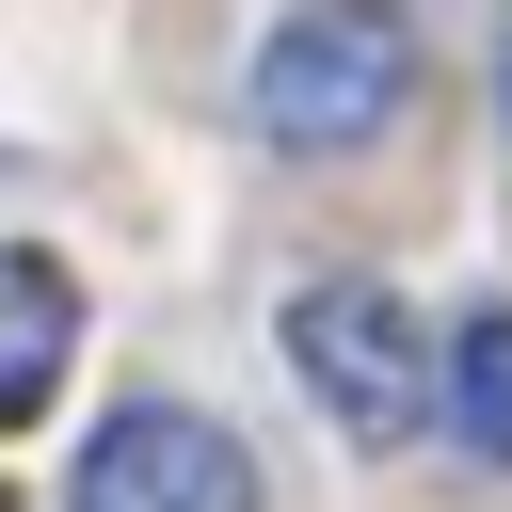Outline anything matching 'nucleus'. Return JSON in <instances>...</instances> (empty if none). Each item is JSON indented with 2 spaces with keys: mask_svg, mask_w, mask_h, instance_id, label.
Masks as SVG:
<instances>
[{
  "mask_svg": "<svg viewBox=\"0 0 512 512\" xmlns=\"http://www.w3.org/2000/svg\"><path fill=\"white\" fill-rule=\"evenodd\" d=\"M448 416H464L480 464H512V304H480V320L448 336Z\"/></svg>",
  "mask_w": 512,
  "mask_h": 512,
  "instance_id": "39448f33",
  "label": "nucleus"
},
{
  "mask_svg": "<svg viewBox=\"0 0 512 512\" xmlns=\"http://www.w3.org/2000/svg\"><path fill=\"white\" fill-rule=\"evenodd\" d=\"M64 512H256V464L192 416V400H128L96 448H80V496Z\"/></svg>",
  "mask_w": 512,
  "mask_h": 512,
  "instance_id": "7ed1b4c3",
  "label": "nucleus"
},
{
  "mask_svg": "<svg viewBox=\"0 0 512 512\" xmlns=\"http://www.w3.org/2000/svg\"><path fill=\"white\" fill-rule=\"evenodd\" d=\"M496 96H512V32H496Z\"/></svg>",
  "mask_w": 512,
  "mask_h": 512,
  "instance_id": "423d86ee",
  "label": "nucleus"
},
{
  "mask_svg": "<svg viewBox=\"0 0 512 512\" xmlns=\"http://www.w3.org/2000/svg\"><path fill=\"white\" fill-rule=\"evenodd\" d=\"M64 352H80V288H64V256L0 240V432H16V416H48Z\"/></svg>",
  "mask_w": 512,
  "mask_h": 512,
  "instance_id": "20e7f679",
  "label": "nucleus"
},
{
  "mask_svg": "<svg viewBox=\"0 0 512 512\" xmlns=\"http://www.w3.org/2000/svg\"><path fill=\"white\" fill-rule=\"evenodd\" d=\"M288 368H304V400H320L352 448H400V432L432 416V336H416L384 288H304V304H288Z\"/></svg>",
  "mask_w": 512,
  "mask_h": 512,
  "instance_id": "f03ea898",
  "label": "nucleus"
},
{
  "mask_svg": "<svg viewBox=\"0 0 512 512\" xmlns=\"http://www.w3.org/2000/svg\"><path fill=\"white\" fill-rule=\"evenodd\" d=\"M416 96V32L400 0H288L272 48H256V128L288 160H336V144H384Z\"/></svg>",
  "mask_w": 512,
  "mask_h": 512,
  "instance_id": "f257e3e1",
  "label": "nucleus"
},
{
  "mask_svg": "<svg viewBox=\"0 0 512 512\" xmlns=\"http://www.w3.org/2000/svg\"><path fill=\"white\" fill-rule=\"evenodd\" d=\"M0 512H16V496H0Z\"/></svg>",
  "mask_w": 512,
  "mask_h": 512,
  "instance_id": "0eeeda50",
  "label": "nucleus"
}]
</instances>
